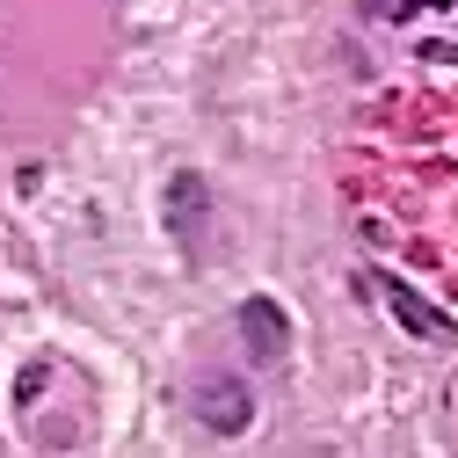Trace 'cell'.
Wrapping results in <instances>:
<instances>
[{"mask_svg": "<svg viewBox=\"0 0 458 458\" xmlns=\"http://www.w3.org/2000/svg\"><path fill=\"white\" fill-rule=\"evenodd\" d=\"M190 408H197V422H204V429L241 437V429L255 422V393H248V378H241V371H197Z\"/></svg>", "mask_w": 458, "mask_h": 458, "instance_id": "6da1fadb", "label": "cell"}, {"mask_svg": "<svg viewBox=\"0 0 458 458\" xmlns=\"http://www.w3.org/2000/svg\"><path fill=\"white\" fill-rule=\"evenodd\" d=\"M160 218H167V233H175V248H182V255L197 262V255H204V225H211V182L197 175V167H182V175H167Z\"/></svg>", "mask_w": 458, "mask_h": 458, "instance_id": "7a4b0ae2", "label": "cell"}, {"mask_svg": "<svg viewBox=\"0 0 458 458\" xmlns=\"http://www.w3.org/2000/svg\"><path fill=\"white\" fill-rule=\"evenodd\" d=\"M233 327H241V342H248L255 364H284V357H292V320H284L276 299H241Z\"/></svg>", "mask_w": 458, "mask_h": 458, "instance_id": "3957f363", "label": "cell"}, {"mask_svg": "<svg viewBox=\"0 0 458 458\" xmlns=\"http://www.w3.org/2000/svg\"><path fill=\"white\" fill-rule=\"evenodd\" d=\"M378 292H386V306L400 313V327H408V335H458V327H451V320H444V313H437L422 292H408V284H393V276H386Z\"/></svg>", "mask_w": 458, "mask_h": 458, "instance_id": "277c9868", "label": "cell"}, {"mask_svg": "<svg viewBox=\"0 0 458 458\" xmlns=\"http://www.w3.org/2000/svg\"><path fill=\"white\" fill-rule=\"evenodd\" d=\"M444 15V8H458V0H364V15L371 22H408V15Z\"/></svg>", "mask_w": 458, "mask_h": 458, "instance_id": "5b68a950", "label": "cell"}]
</instances>
